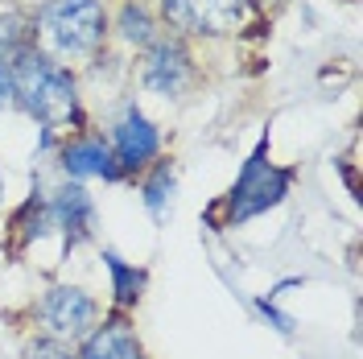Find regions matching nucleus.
<instances>
[{
	"mask_svg": "<svg viewBox=\"0 0 363 359\" xmlns=\"http://www.w3.org/2000/svg\"><path fill=\"white\" fill-rule=\"evenodd\" d=\"M9 79H13V104L29 120H38L42 133L58 140L83 133V99L70 67L54 62L42 50H29L9 62Z\"/></svg>",
	"mask_w": 363,
	"mask_h": 359,
	"instance_id": "f257e3e1",
	"label": "nucleus"
},
{
	"mask_svg": "<svg viewBox=\"0 0 363 359\" xmlns=\"http://www.w3.org/2000/svg\"><path fill=\"white\" fill-rule=\"evenodd\" d=\"M33 25H38V50L62 67L95 58L112 29L104 0H45L42 9H33Z\"/></svg>",
	"mask_w": 363,
	"mask_h": 359,
	"instance_id": "f03ea898",
	"label": "nucleus"
},
{
	"mask_svg": "<svg viewBox=\"0 0 363 359\" xmlns=\"http://www.w3.org/2000/svg\"><path fill=\"white\" fill-rule=\"evenodd\" d=\"M13 227H17L21 244H33V240H45L58 231L67 248H79L95 231V202L83 190V182L67 178L50 190H33L25 199V206L13 215Z\"/></svg>",
	"mask_w": 363,
	"mask_h": 359,
	"instance_id": "7ed1b4c3",
	"label": "nucleus"
},
{
	"mask_svg": "<svg viewBox=\"0 0 363 359\" xmlns=\"http://www.w3.org/2000/svg\"><path fill=\"white\" fill-rule=\"evenodd\" d=\"M289 182H294V170H281L269 161V140H260L252 149V158L244 161L240 178L231 182V190L223 194L219 211H223V227H240L272 211L277 202L289 194Z\"/></svg>",
	"mask_w": 363,
	"mask_h": 359,
	"instance_id": "20e7f679",
	"label": "nucleus"
},
{
	"mask_svg": "<svg viewBox=\"0 0 363 359\" xmlns=\"http://www.w3.org/2000/svg\"><path fill=\"white\" fill-rule=\"evenodd\" d=\"M157 13L178 38H227L256 17V0H157Z\"/></svg>",
	"mask_w": 363,
	"mask_h": 359,
	"instance_id": "39448f33",
	"label": "nucleus"
},
{
	"mask_svg": "<svg viewBox=\"0 0 363 359\" xmlns=\"http://www.w3.org/2000/svg\"><path fill=\"white\" fill-rule=\"evenodd\" d=\"M33 314V326L38 335H50V338H62V343H79L95 331L99 322V302L91 297L87 289L79 285H50V289L29 306Z\"/></svg>",
	"mask_w": 363,
	"mask_h": 359,
	"instance_id": "423d86ee",
	"label": "nucleus"
},
{
	"mask_svg": "<svg viewBox=\"0 0 363 359\" xmlns=\"http://www.w3.org/2000/svg\"><path fill=\"white\" fill-rule=\"evenodd\" d=\"M194 54L178 33H157L140 54V83L161 99H182L194 87Z\"/></svg>",
	"mask_w": 363,
	"mask_h": 359,
	"instance_id": "0eeeda50",
	"label": "nucleus"
},
{
	"mask_svg": "<svg viewBox=\"0 0 363 359\" xmlns=\"http://www.w3.org/2000/svg\"><path fill=\"white\" fill-rule=\"evenodd\" d=\"M108 149H112L120 174H145L153 161H161V128L140 112L136 104H128L124 112L112 120V133H108Z\"/></svg>",
	"mask_w": 363,
	"mask_h": 359,
	"instance_id": "6e6552de",
	"label": "nucleus"
},
{
	"mask_svg": "<svg viewBox=\"0 0 363 359\" xmlns=\"http://www.w3.org/2000/svg\"><path fill=\"white\" fill-rule=\"evenodd\" d=\"M58 165L70 182H87V178H104V182H120V165H116L108 136L99 133H74L58 140Z\"/></svg>",
	"mask_w": 363,
	"mask_h": 359,
	"instance_id": "1a4fd4ad",
	"label": "nucleus"
},
{
	"mask_svg": "<svg viewBox=\"0 0 363 359\" xmlns=\"http://www.w3.org/2000/svg\"><path fill=\"white\" fill-rule=\"evenodd\" d=\"M74 359H145V347L136 338L133 318L124 310H112L104 314V322H95L87 338H79Z\"/></svg>",
	"mask_w": 363,
	"mask_h": 359,
	"instance_id": "9d476101",
	"label": "nucleus"
},
{
	"mask_svg": "<svg viewBox=\"0 0 363 359\" xmlns=\"http://www.w3.org/2000/svg\"><path fill=\"white\" fill-rule=\"evenodd\" d=\"M104 269H108V277H112V302L116 310H133L136 302L145 297V289H149V269H140V265H128L120 252H112V248H104Z\"/></svg>",
	"mask_w": 363,
	"mask_h": 359,
	"instance_id": "9b49d317",
	"label": "nucleus"
},
{
	"mask_svg": "<svg viewBox=\"0 0 363 359\" xmlns=\"http://www.w3.org/2000/svg\"><path fill=\"white\" fill-rule=\"evenodd\" d=\"M174 190H178V174H174V161L161 158L153 161L149 170H145V178H140V202H145V211L165 223V215H169V206H174Z\"/></svg>",
	"mask_w": 363,
	"mask_h": 359,
	"instance_id": "f8f14e48",
	"label": "nucleus"
},
{
	"mask_svg": "<svg viewBox=\"0 0 363 359\" xmlns=\"http://www.w3.org/2000/svg\"><path fill=\"white\" fill-rule=\"evenodd\" d=\"M29 50H38V25H33V13L9 4V9L0 13V58L13 62V58L29 54Z\"/></svg>",
	"mask_w": 363,
	"mask_h": 359,
	"instance_id": "ddd939ff",
	"label": "nucleus"
},
{
	"mask_svg": "<svg viewBox=\"0 0 363 359\" xmlns=\"http://www.w3.org/2000/svg\"><path fill=\"white\" fill-rule=\"evenodd\" d=\"M112 29L128 45H140V50H145V45L161 33V21H157V13H153L145 0H124L120 13H116V21H112Z\"/></svg>",
	"mask_w": 363,
	"mask_h": 359,
	"instance_id": "4468645a",
	"label": "nucleus"
},
{
	"mask_svg": "<svg viewBox=\"0 0 363 359\" xmlns=\"http://www.w3.org/2000/svg\"><path fill=\"white\" fill-rule=\"evenodd\" d=\"M17 359H74V347L62 343V338H50V335H33L21 347Z\"/></svg>",
	"mask_w": 363,
	"mask_h": 359,
	"instance_id": "2eb2a0df",
	"label": "nucleus"
},
{
	"mask_svg": "<svg viewBox=\"0 0 363 359\" xmlns=\"http://www.w3.org/2000/svg\"><path fill=\"white\" fill-rule=\"evenodd\" d=\"M13 104V79H9V62L0 58V112Z\"/></svg>",
	"mask_w": 363,
	"mask_h": 359,
	"instance_id": "dca6fc26",
	"label": "nucleus"
},
{
	"mask_svg": "<svg viewBox=\"0 0 363 359\" xmlns=\"http://www.w3.org/2000/svg\"><path fill=\"white\" fill-rule=\"evenodd\" d=\"M0 202H4V178H0Z\"/></svg>",
	"mask_w": 363,
	"mask_h": 359,
	"instance_id": "f3484780",
	"label": "nucleus"
}]
</instances>
